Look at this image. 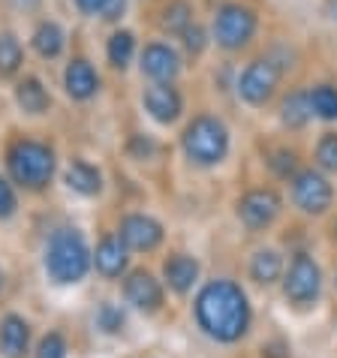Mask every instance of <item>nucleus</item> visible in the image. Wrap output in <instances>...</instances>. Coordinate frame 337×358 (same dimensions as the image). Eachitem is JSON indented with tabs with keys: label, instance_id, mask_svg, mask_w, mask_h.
I'll return each instance as SVG.
<instances>
[{
	"label": "nucleus",
	"instance_id": "nucleus-1",
	"mask_svg": "<svg viewBox=\"0 0 337 358\" xmlns=\"http://www.w3.org/2000/svg\"><path fill=\"white\" fill-rule=\"evenodd\" d=\"M196 320L217 341H238L250 325L247 295L229 280L208 283L196 298Z\"/></svg>",
	"mask_w": 337,
	"mask_h": 358
},
{
	"label": "nucleus",
	"instance_id": "nucleus-2",
	"mask_svg": "<svg viewBox=\"0 0 337 358\" xmlns=\"http://www.w3.org/2000/svg\"><path fill=\"white\" fill-rule=\"evenodd\" d=\"M87 262H91V253L85 247V238L73 232V229H64L52 238L45 253V268L48 274L55 277L57 283H76L82 280L87 271Z\"/></svg>",
	"mask_w": 337,
	"mask_h": 358
},
{
	"label": "nucleus",
	"instance_id": "nucleus-3",
	"mask_svg": "<svg viewBox=\"0 0 337 358\" xmlns=\"http://www.w3.org/2000/svg\"><path fill=\"white\" fill-rule=\"evenodd\" d=\"M184 151L193 163L214 166L229 151V133L217 117H196L184 133Z\"/></svg>",
	"mask_w": 337,
	"mask_h": 358
},
{
	"label": "nucleus",
	"instance_id": "nucleus-4",
	"mask_svg": "<svg viewBox=\"0 0 337 358\" xmlns=\"http://www.w3.org/2000/svg\"><path fill=\"white\" fill-rule=\"evenodd\" d=\"M9 172L24 187H43L55 172V154L39 142H18L9 151Z\"/></svg>",
	"mask_w": 337,
	"mask_h": 358
},
{
	"label": "nucleus",
	"instance_id": "nucleus-5",
	"mask_svg": "<svg viewBox=\"0 0 337 358\" xmlns=\"http://www.w3.org/2000/svg\"><path fill=\"white\" fill-rule=\"evenodd\" d=\"M253 34H256V15H253V9H247L241 3H226L214 18L217 45L229 48V52L244 48L253 39Z\"/></svg>",
	"mask_w": 337,
	"mask_h": 358
},
{
	"label": "nucleus",
	"instance_id": "nucleus-6",
	"mask_svg": "<svg viewBox=\"0 0 337 358\" xmlns=\"http://www.w3.org/2000/svg\"><path fill=\"white\" fill-rule=\"evenodd\" d=\"M320 286H322V274H320V265H316L310 256H299L292 262L289 274L283 280V289H286V298L295 304H310L316 301L320 295Z\"/></svg>",
	"mask_w": 337,
	"mask_h": 358
},
{
	"label": "nucleus",
	"instance_id": "nucleus-7",
	"mask_svg": "<svg viewBox=\"0 0 337 358\" xmlns=\"http://www.w3.org/2000/svg\"><path fill=\"white\" fill-rule=\"evenodd\" d=\"M292 199L304 214H322L331 205V184L325 181L320 172L307 169V172L295 175L292 181Z\"/></svg>",
	"mask_w": 337,
	"mask_h": 358
},
{
	"label": "nucleus",
	"instance_id": "nucleus-8",
	"mask_svg": "<svg viewBox=\"0 0 337 358\" xmlns=\"http://www.w3.org/2000/svg\"><path fill=\"white\" fill-rule=\"evenodd\" d=\"M277 78H280V73H277V66L271 61H256V64H250L244 69L238 91H241V96L247 99V103L262 106V103L271 99L274 87H277Z\"/></svg>",
	"mask_w": 337,
	"mask_h": 358
},
{
	"label": "nucleus",
	"instance_id": "nucleus-9",
	"mask_svg": "<svg viewBox=\"0 0 337 358\" xmlns=\"http://www.w3.org/2000/svg\"><path fill=\"white\" fill-rule=\"evenodd\" d=\"M277 214H280V199H277L274 190H253L241 199V205H238V217H241L244 226H250V229L271 226Z\"/></svg>",
	"mask_w": 337,
	"mask_h": 358
},
{
	"label": "nucleus",
	"instance_id": "nucleus-10",
	"mask_svg": "<svg viewBox=\"0 0 337 358\" xmlns=\"http://www.w3.org/2000/svg\"><path fill=\"white\" fill-rule=\"evenodd\" d=\"M163 238V229L151 217H142V214H133L127 217L124 226H121V241L133 250H154Z\"/></svg>",
	"mask_w": 337,
	"mask_h": 358
},
{
	"label": "nucleus",
	"instance_id": "nucleus-11",
	"mask_svg": "<svg viewBox=\"0 0 337 358\" xmlns=\"http://www.w3.org/2000/svg\"><path fill=\"white\" fill-rule=\"evenodd\" d=\"M145 108L151 112L154 121L160 124H172L178 115H181V96H178L175 87H168L166 82L154 85L145 91Z\"/></svg>",
	"mask_w": 337,
	"mask_h": 358
},
{
	"label": "nucleus",
	"instance_id": "nucleus-12",
	"mask_svg": "<svg viewBox=\"0 0 337 358\" xmlns=\"http://www.w3.org/2000/svg\"><path fill=\"white\" fill-rule=\"evenodd\" d=\"M178 69H181V61H178V55L172 52L168 45H148L145 55H142V73L151 76L154 82H172L178 76Z\"/></svg>",
	"mask_w": 337,
	"mask_h": 358
},
{
	"label": "nucleus",
	"instance_id": "nucleus-13",
	"mask_svg": "<svg viewBox=\"0 0 337 358\" xmlns=\"http://www.w3.org/2000/svg\"><path fill=\"white\" fill-rule=\"evenodd\" d=\"M124 292H127V301L136 304L138 310H157L160 301H163L160 283H157L148 271H133L130 280H127V286H124Z\"/></svg>",
	"mask_w": 337,
	"mask_h": 358
},
{
	"label": "nucleus",
	"instance_id": "nucleus-14",
	"mask_svg": "<svg viewBox=\"0 0 337 358\" xmlns=\"http://www.w3.org/2000/svg\"><path fill=\"white\" fill-rule=\"evenodd\" d=\"M64 85H66V94L73 96V99H87V96L96 94V87H100V78H96L91 64L78 57V61H73V64L66 66Z\"/></svg>",
	"mask_w": 337,
	"mask_h": 358
},
{
	"label": "nucleus",
	"instance_id": "nucleus-15",
	"mask_svg": "<svg viewBox=\"0 0 337 358\" xmlns=\"http://www.w3.org/2000/svg\"><path fill=\"white\" fill-rule=\"evenodd\" d=\"M27 322L22 316H6L3 325H0V350H3L6 358H22L27 350Z\"/></svg>",
	"mask_w": 337,
	"mask_h": 358
},
{
	"label": "nucleus",
	"instance_id": "nucleus-16",
	"mask_svg": "<svg viewBox=\"0 0 337 358\" xmlns=\"http://www.w3.org/2000/svg\"><path fill=\"white\" fill-rule=\"evenodd\" d=\"M163 271L175 292H187L196 283V277H199V265H196V259H190V256H172Z\"/></svg>",
	"mask_w": 337,
	"mask_h": 358
},
{
	"label": "nucleus",
	"instance_id": "nucleus-17",
	"mask_svg": "<svg viewBox=\"0 0 337 358\" xmlns=\"http://www.w3.org/2000/svg\"><path fill=\"white\" fill-rule=\"evenodd\" d=\"M127 265V250L121 241L115 238H106V241L96 247V271L106 274V277H117Z\"/></svg>",
	"mask_w": 337,
	"mask_h": 358
},
{
	"label": "nucleus",
	"instance_id": "nucleus-18",
	"mask_svg": "<svg viewBox=\"0 0 337 358\" xmlns=\"http://www.w3.org/2000/svg\"><path fill=\"white\" fill-rule=\"evenodd\" d=\"M34 48L43 57H57L64 48V31L55 22H43L34 34Z\"/></svg>",
	"mask_w": 337,
	"mask_h": 358
},
{
	"label": "nucleus",
	"instance_id": "nucleus-19",
	"mask_svg": "<svg viewBox=\"0 0 337 358\" xmlns=\"http://www.w3.org/2000/svg\"><path fill=\"white\" fill-rule=\"evenodd\" d=\"M18 106L24 108V112H31V115H39V112H45L48 108V94H45V87L36 82V78H24L22 85H18Z\"/></svg>",
	"mask_w": 337,
	"mask_h": 358
},
{
	"label": "nucleus",
	"instance_id": "nucleus-20",
	"mask_svg": "<svg viewBox=\"0 0 337 358\" xmlns=\"http://www.w3.org/2000/svg\"><path fill=\"white\" fill-rule=\"evenodd\" d=\"M66 184L73 187L76 193H85V196L100 193V175H96V169H91L87 163H73V166H69Z\"/></svg>",
	"mask_w": 337,
	"mask_h": 358
},
{
	"label": "nucleus",
	"instance_id": "nucleus-21",
	"mask_svg": "<svg viewBox=\"0 0 337 358\" xmlns=\"http://www.w3.org/2000/svg\"><path fill=\"white\" fill-rule=\"evenodd\" d=\"M313 115V106H310V94H292L286 96L283 103V124L286 127H304Z\"/></svg>",
	"mask_w": 337,
	"mask_h": 358
},
{
	"label": "nucleus",
	"instance_id": "nucleus-22",
	"mask_svg": "<svg viewBox=\"0 0 337 358\" xmlns=\"http://www.w3.org/2000/svg\"><path fill=\"white\" fill-rule=\"evenodd\" d=\"M250 274L256 283H274L277 277H280V256H277L274 250H262L253 256V265H250Z\"/></svg>",
	"mask_w": 337,
	"mask_h": 358
},
{
	"label": "nucleus",
	"instance_id": "nucleus-23",
	"mask_svg": "<svg viewBox=\"0 0 337 358\" xmlns=\"http://www.w3.org/2000/svg\"><path fill=\"white\" fill-rule=\"evenodd\" d=\"M22 66V45L13 34H0V76H13Z\"/></svg>",
	"mask_w": 337,
	"mask_h": 358
},
{
	"label": "nucleus",
	"instance_id": "nucleus-24",
	"mask_svg": "<svg viewBox=\"0 0 337 358\" xmlns=\"http://www.w3.org/2000/svg\"><path fill=\"white\" fill-rule=\"evenodd\" d=\"M133 48H136V39H133L130 31L115 34L112 39H108V61H112L117 69H124L127 64H130V57H133Z\"/></svg>",
	"mask_w": 337,
	"mask_h": 358
},
{
	"label": "nucleus",
	"instance_id": "nucleus-25",
	"mask_svg": "<svg viewBox=\"0 0 337 358\" xmlns=\"http://www.w3.org/2000/svg\"><path fill=\"white\" fill-rule=\"evenodd\" d=\"M310 106H313V112L320 117H325V121H334V117H337V91L331 85H320L310 94Z\"/></svg>",
	"mask_w": 337,
	"mask_h": 358
},
{
	"label": "nucleus",
	"instance_id": "nucleus-26",
	"mask_svg": "<svg viewBox=\"0 0 337 358\" xmlns=\"http://www.w3.org/2000/svg\"><path fill=\"white\" fill-rule=\"evenodd\" d=\"M163 27L166 31H175V34H184L187 27H190V6L184 3V0H178L163 13Z\"/></svg>",
	"mask_w": 337,
	"mask_h": 358
},
{
	"label": "nucleus",
	"instance_id": "nucleus-27",
	"mask_svg": "<svg viewBox=\"0 0 337 358\" xmlns=\"http://www.w3.org/2000/svg\"><path fill=\"white\" fill-rule=\"evenodd\" d=\"M316 160H320L322 169H329V172H337V136H334V133L322 136L320 148H316Z\"/></svg>",
	"mask_w": 337,
	"mask_h": 358
},
{
	"label": "nucleus",
	"instance_id": "nucleus-28",
	"mask_svg": "<svg viewBox=\"0 0 337 358\" xmlns=\"http://www.w3.org/2000/svg\"><path fill=\"white\" fill-rule=\"evenodd\" d=\"M66 355V343L61 334H48L39 341V350H36V358H64Z\"/></svg>",
	"mask_w": 337,
	"mask_h": 358
},
{
	"label": "nucleus",
	"instance_id": "nucleus-29",
	"mask_svg": "<svg viewBox=\"0 0 337 358\" xmlns=\"http://www.w3.org/2000/svg\"><path fill=\"white\" fill-rule=\"evenodd\" d=\"M15 211V193L6 181H0V217H9Z\"/></svg>",
	"mask_w": 337,
	"mask_h": 358
},
{
	"label": "nucleus",
	"instance_id": "nucleus-30",
	"mask_svg": "<svg viewBox=\"0 0 337 358\" xmlns=\"http://www.w3.org/2000/svg\"><path fill=\"white\" fill-rule=\"evenodd\" d=\"M184 43H187V48H190V52H196L199 55L202 48H205V34H202V27H187L184 31Z\"/></svg>",
	"mask_w": 337,
	"mask_h": 358
},
{
	"label": "nucleus",
	"instance_id": "nucleus-31",
	"mask_svg": "<svg viewBox=\"0 0 337 358\" xmlns=\"http://www.w3.org/2000/svg\"><path fill=\"white\" fill-rule=\"evenodd\" d=\"M271 166L277 169V175L289 178V172L295 169V154H292V151H280V154H277V160H274Z\"/></svg>",
	"mask_w": 337,
	"mask_h": 358
},
{
	"label": "nucleus",
	"instance_id": "nucleus-32",
	"mask_svg": "<svg viewBox=\"0 0 337 358\" xmlns=\"http://www.w3.org/2000/svg\"><path fill=\"white\" fill-rule=\"evenodd\" d=\"M124 6H127V0H106L100 13H103V18H108V22H115V18H121Z\"/></svg>",
	"mask_w": 337,
	"mask_h": 358
},
{
	"label": "nucleus",
	"instance_id": "nucleus-33",
	"mask_svg": "<svg viewBox=\"0 0 337 358\" xmlns=\"http://www.w3.org/2000/svg\"><path fill=\"white\" fill-rule=\"evenodd\" d=\"M100 320L106 322L108 331H117V328H121V322H124V316H121V313H115L112 307H103V316H100Z\"/></svg>",
	"mask_w": 337,
	"mask_h": 358
},
{
	"label": "nucleus",
	"instance_id": "nucleus-34",
	"mask_svg": "<svg viewBox=\"0 0 337 358\" xmlns=\"http://www.w3.org/2000/svg\"><path fill=\"white\" fill-rule=\"evenodd\" d=\"M76 3H78V9H82L85 15H96L103 9L106 0H76Z\"/></svg>",
	"mask_w": 337,
	"mask_h": 358
},
{
	"label": "nucleus",
	"instance_id": "nucleus-35",
	"mask_svg": "<svg viewBox=\"0 0 337 358\" xmlns=\"http://www.w3.org/2000/svg\"><path fill=\"white\" fill-rule=\"evenodd\" d=\"M325 15H329L331 22H337V0H325Z\"/></svg>",
	"mask_w": 337,
	"mask_h": 358
}]
</instances>
